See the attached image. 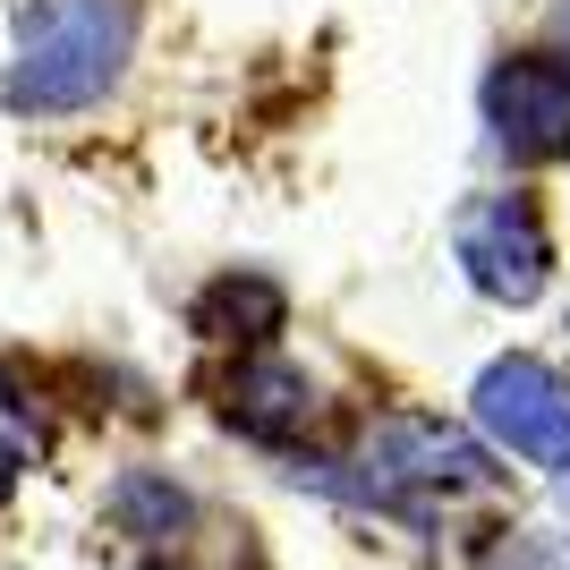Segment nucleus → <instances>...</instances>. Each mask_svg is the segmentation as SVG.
<instances>
[{
  "instance_id": "1",
  "label": "nucleus",
  "mask_w": 570,
  "mask_h": 570,
  "mask_svg": "<svg viewBox=\"0 0 570 570\" xmlns=\"http://www.w3.org/2000/svg\"><path fill=\"white\" fill-rule=\"evenodd\" d=\"M137 43V9L128 0H26L18 9V51H9V111L60 119L86 111L119 86Z\"/></svg>"
},
{
  "instance_id": "2",
  "label": "nucleus",
  "mask_w": 570,
  "mask_h": 570,
  "mask_svg": "<svg viewBox=\"0 0 570 570\" xmlns=\"http://www.w3.org/2000/svg\"><path fill=\"white\" fill-rule=\"evenodd\" d=\"M476 426L520 460H570V383L546 357H494L476 375Z\"/></svg>"
},
{
  "instance_id": "3",
  "label": "nucleus",
  "mask_w": 570,
  "mask_h": 570,
  "mask_svg": "<svg viewBox=\"0 0 570 570\" xmlns=\"http://www.w3.org/2000/svg\"><path fill=\"white\" fill-rule=\"evenodd\" d=\"M460 264H469V282L485 298L528 307L553 273V238H546V222H537L528 196H485V205L460 214Z\"/></svg>"
},
{
  "instance_id": "4",
  "label": "nucleus",
  "mask_w": 570,
  "mask_h": 570,
  "mask_svg": "<svg viewBox=\"0 0 570 570\" xmlns=\"http://www.w3.org/2000/svg\"><path fill=\"white\" fill-rule=\"evenodd\" d=\"M366 476H375L383 502H401V494H426V485H485L494 460L476 434L443 426V417H383L366 434Z\"/></svg>"
},
{
  "instance_id": "5",
  "label": "nucleus",
  "mask_w": 570,
  "mask_h": 570,
  "mask_svg": "<svg viewBox=\"0 0 570 570\" xmlns=\"http://www.w3.org/2000/svg\"><path fill=\"white\" fill-rule=\"evenodd\" d=\"M485 119H494V145L511 163H562L570 154V69L528 51V60H502L485 77Z\"/></svg>"
},
{
  "instance_id": "6",
  "label": "nucleus",
  "mask_w": 570,
  "mask_h": 570,
  "mask_svg": "<svg viewBox=\"0 0 570 570\" xmlns=\"http://www.w3.org/2000/svg\"><path fill=\"white\" fill-rule=\"evenodd\" d=\"M222 409H230L238 434H256V443H298L315 426V383L289 366V357H238V375L222 383Z\"/></svg>"
},
{
  "instance_id": "7",
  "label": "nucleus",
  "mask_w": 570,
  "mask_h": 570,
  "mask_svg": "<svg viewBox=\"0 0 570 570\" xmlns=\"http://www.w3.org/2000/svg\"><path fill=\"white\" fill-rule=\"evenodd\" d=\"M282 282H264V273H222L205 298H196V333H214V341H273L282 333Z\"/></svg>"
},
{
  "instance_id": "8",
  "label": "nucleus",
  "mask_w": 570,
  "mask_h": 570,
  "mask_svg": "<svg viewBox=\"0 0 570 570\" xmlns=\"http://www.w3.org/2000/svg\"><path fill=\"white\" fill-rule=\"evenodd\" d=\"M111 520L128 528V537H145V546H163V537L188 528V494H179L170 476H154V469H128L111 485Z\"/></svg>"
},
{
  "instance_id": "9",
  "label": "nucleus",
  "mask_w": 570,
  "mask_h": 570,
  "mask_svg": "<svg viewBox=\"0 0 570 570\" xmlns=\"http://www.w3.org/2000/svg\"><path fill=\"white\" fill-rule=\"evenodd\" d=\"M494 570H570V537H520Z\"/></svg>"
},
{
  "instance_id": "10",
  "label": "nucleus",
  "mask_w": 570,
  "mask_h": 570,
  "mask_svg": "<svg viewBox=\"0 0 570 570\" xmlns=\"http://www.w3.org/2000/svg\"><path fill=\"white\" fill-rule=\"evenodd\" d=\"M18 469H26V443H18V434H0V502L18 494Z\"/></svg>"
},
{
  "instance_id": "11",
  "label": "nucleus",
  "mask_w": 570,
  "mask_h": 570,
  "mask_svg": "<svg viewBox=\"0 0 570 570\" xmlns=\"http://www.w3.org/2000/svg\"><path fill=\"white\" fill-rule=\"evenodd\" d=\"M553 26H562V43H570V0H562V18H553Z\"/></svg>"
},
{
  "instance_id": "12",
  "label": "nucleus",
  "mask_w": 570,
  "mask_h": 570,
  "mask_svg": "<svg viewBox=\"0 0 570 570\" xmlns=\"http://www.w3.org/2000/svg\"><path fill=\"white\" fill-rule=\"evenodd\" d=\"M562 511H570V460H562Z\"/></svg>"
}]
</instances>
